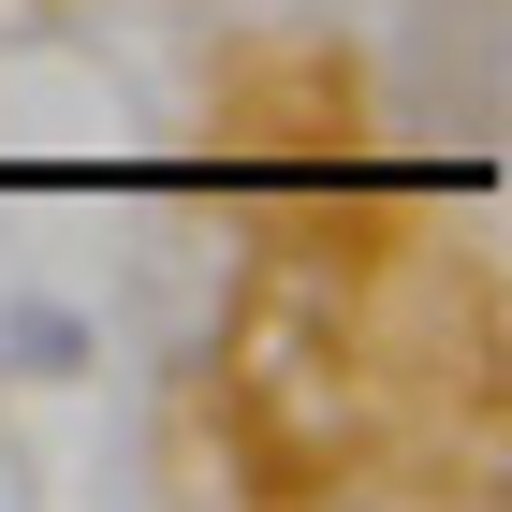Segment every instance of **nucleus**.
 Segmentation results:
<instances>
[{"label":"nucleus","mask_w":512,"mask_h":512,"mask_svg":"<svg viewBox=\"0 0 512 512\" xmlns=\"http://www.w3.org/2000/svg\"><path fill=\"white\" fill-rule=\"evenodd\" d=\"M88 352H103V322L59 308V293H15V308H0V366H15V381H74Z\"/></svg>","instance_id":"obj_1"}]
</instances>
